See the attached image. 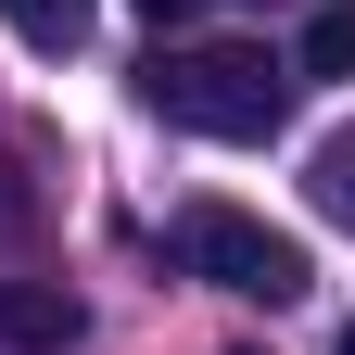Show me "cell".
<instances>
[{"mask_svg":"<svg viewBox=\"0 0 355 355\" xmlns=\"http://www.w3.org/2000/svg\"><path fill=\"white\" fill-rule=\"evenodd\" d=\"M140 102L165 114V127H191V140H279L292 127V76L266 64V51H241V38H216V51H165L140 64Z\"/></svg>","mask_w":355,"mask_h":355,"instance_id":"6da1fadb","label":"cell"},{"mask_svg":"<svg viewBox=\"0 0 355 355\" xmlns=\"http://www.w3.org/2000/svg\"><path fill=\"white\" fill-rule=\"evenodd\" d=\"M178 266L191 279H216V292H241V304H304V241L292 229H266V216H241V203H191L178 216Z\"/></svg>","mask_w":355,"mask_h":355,"instance_id":"7a4b0ae2","label":"cell"},{"mask_svg":"<svg viewBox=\"0 0 355 355\" xmlns=\"http://www.w3.org/2000/svg\"><path fill=\"white\" fill-rule=\"evenodd\" d=\"M89 343V304L64 279H0V355H76Z\"/></svg>","mask_w":355,"mask_h":355,"instance_id":"3957f363","label":"cell"},{"mask_svg":"<svg viewBox=\"0 0 355 355\" xmlns=\"http://www.w3.org/2000/svg\"><path fill=\"white\" fill-rule=\"evenodd\" d=\"M0 26H13L26 51H51V64H64V51H89V26H102V0H0Z\"/></svg>","mask_w":355,"mask_h":355,"instance_id":"277c9868","label":"cell"},{"mask_svg":"<svg viewBox=\"0 0 355 355\" xmlns=\"http://www.w3.org/2000/svg\"><path fill=\"white\" fill-rule=\"evenodd\" d=\"M292 76H355V0H318L304 13V64Z\"/></svg>","mask_w":355,"mask_h":355,"instance_id":"5b68a950","label":"cell"},{"mask_svg":"<svg viewBox=\"0 0 355 355\" xmlns=\"http://www.w3.org/2000/svg\"><path fill=\"white\" fill-rule=\"evenodd\" d=\"M304 191H318V216H343V229H355V140H330V153H318V178H304Z\"/></svg>","mask_w":355,"mask_h":355,"instance_id":"8992f818","label":"cell"},{"mask_svg":"<svg viewBox=\"0 0 355 355\" xmlns=\"http://www.w3.org/2000/svg\"><path fill=\"white\" fill-rule=\"evenodd\" d=\"M26 229H38V191H26V178H13V153H0V254H13Z\"/></svg>","mask_w":355,"mask_h":355,"instance_id":"52a82bcc","label":"cell"},{"mask_svg":"<svg viewBox=\"0 0 355 355\" xmlns=\"http://www.w3.org/2000/svg\"><path fill=\"white\" fill-rule=\"evenodd\" d=\"M127 13H140L153 38H178V26H191V13H203V0H127Z\"/></svg>","mask_w":355,"mask_h":355,"instance_id":"ba28073f","label":"cell"},{"mask_svg":"<svg viewBox=\"0 0 355 355\" xmlns=\"http://www.w3.org/2000/svg\"><path fill=\"white\" fill-rule=\"evenodd\" d=\"M343 355H355V318H343Z\"/></svg>","mask_w":355,"mask_h":355,"instance_id":"9c48e42d","label":"cell"},{"mask_svg":"<svg viewBox=\"0 0 355 355\" xmlns=\"http://www.w3.org/2000/svg\"><path fill=\"white\" fill-rule=\"evenodd\" d=\"M229 355H254V343H229Z\"/></svg>","mask_w":355,"mask_h":355,"instance_id":"30bf717a","label":"cell"}]
</instances>
